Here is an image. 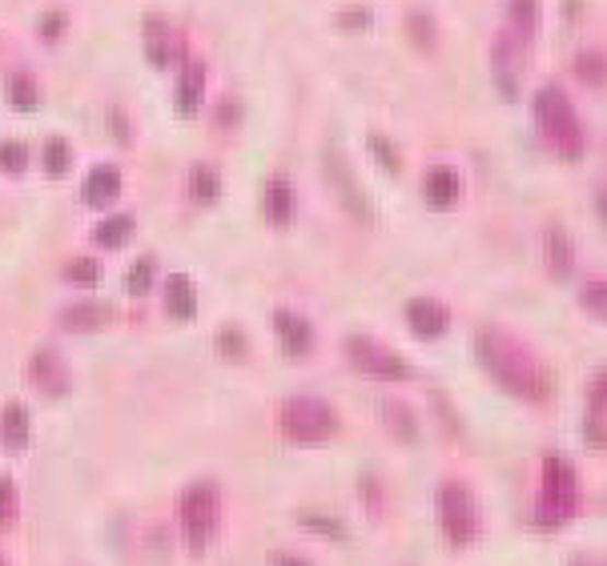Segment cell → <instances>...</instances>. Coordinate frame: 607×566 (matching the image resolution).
Here are the masks:
<instances>
[{
    "instance_id": "obj_1",
    "label": "cell",
    "mask_w": 607,
    "mask_h": 566,
    "mask_svg": "<svg viewBox=\"0 0 607 566\" xmlns=\"http://www.w3.org/2000/svg\"><path fill=\"white\" fill-rule=\"evenodd\" d=\"M475 357L487 369V378L520 402L544 406L556 394V378H551L544 357L535 354L520 333L503 330V326H483L475 333Z\"/></svg>"
},
{
    "instance_id": "obj_2",
    "label": "cell",
    "mask_w": 607,
    "mask_h": 566,
    "mask_svg": "<svg viewBox=\"0 0 607 566\" xmlns=\"http://www.w3.org/2000/svg\"><path fill=\"white\" fill-rule=\"evenodd\" d=\"M583 510V482L580 470L563 450H547L539 462V494L532 506V527L535 530H563L571 527Z\"/></svg>"
},
{
    "instance_id": "obj_3",
    "label": "cell",
    "mask_w": 607,
    "mask_h": 566,
    "mask_svg": "<svg viewBox=\"0 0 607 566\" xmlns=\"http://www.w3.org/2000/svg\"><path fill=\"white\" fill-rule=\"evenodd\" d=\"M532 117H535V133L547 145V153L559 161H583L587 153V129H583V117L575 109V101L563 93L559 85H539L532 97Z\"/></svg>"
},
{
    "instance_id": "obj_4",
    "label": "cell",
    "mask_w": 607,
    "mask_h": 566,
    "mask_svg": "<svg viewBox=\"0 0 607 566\" xmlns=\"http://www.w3.org/2000/svg\"><path fill=\"white\" fill-rule=\"evenodd\" d=\"M439 527H443V539L455 551H467L483 539V506H479L467 482L446 479L439 486Z\"/></svg>"
},
{
    "instance_id": "obj_5",
    "label": "cell",
    "mask_w": 607,
    "mask_h": 566,
    "mask_svg": "<svg viewBox=\"0 0 607 566\" xmlns=\"http://www.w3.org/2000/svg\"><path fill=\"white\" fill-rule=\"evenodd\" d=\"M278 426H282V434L290 438V443L323 446V443H330V438H335L342 422H338L335 406H330L326 398L294 394V398H285L282 410H278Z\"/></svg>"
},
{
    "instance_id": "obj_6",
    "label": "cell",
    "mask_w": 607,
    "mask_h": 566,
    "mask_svg": "<svg viewBox=\"0 0 607 566\" xmlns=\"http://www.w3.org/2000/svg\"><path fill=\"white\" fill-rule=\"evenodd\" d=\"M218 518H222V494L213 482H194L182 491L177 503V522H182V539L194 554H201L218 534Z\"/></svg>"
},
{
    "instance_id": "obj_7",
    "label": "cell",
    "mask_w": 607,
    "mask_h": 566,
    "mask_svg": "<svg viewBox=\"0 0 607 566\" xmlns=\"http://www.w3.org/2000/svg\"><path fill=\"white\" fill-rule=\"evenodd\" d=\"M532 40L535 37L520 33V28L507 25V21H503V28L495 33V40H491V76H495V89L507 101L520 97L523 69H527V49H532Z\"/></svg>"
},
{
    "instance_id": "obj_8",
    "label": "cell",
    "mask_w": 607,
    "mask_h": 566,
    "mask_svg": "<svg viewBox=\"0 0 607 566\" xmlns=\"http://www.w3.org/2000/svg\"><path fill=\"white\" fill-rule=\"evenodd\" d=\"M347 357L350 366L359 369V374H366V378H383V382H407L410 378L407 357H398L390 345H383L371 333H350Z\"/></svg>"
},
{
    "instance_id": "obj_9",
    "label": "cell",
    "mask_w": 607,
    "mask_h": 566,
    "mask_svg": "<svg viewBox=\"0 0 607 566\" xmlns=\"http://www.w3.org/2000/svg\"><path fill=\"white\" fill-rule=\"evenodd\" d=\"M583 443L592 450H607V366H599L587 378V394H583Z\"/></svg>"
},
{
    "instance_id": "obj_10",
    "label": "cell",
    "mask_w": 607,
    "mask_h": 566,
    "mask_svg": "<svg viewBox=\"0 0 607 566\" xmlns=\"http://www.w3.org/2000/svg\"><path fill=\"white\" fill-rule=\"evenodd\" d=\"M28 382L37 386L45 398H65L73 390V374L65 366V357L57 354L52 345H45V350H37L33 362H28Z\"/></svg>"
},
{
    "instance_id": "obj_11",
    "label": "cell",
    "mask_w": 607,
    "mask_h": 566,
    "mask_svg": "<svg viewBox=\"0 0 607 566\" xmlns=\"http://www.w3.org/2000/svg\"><path fill=\"white\" fill-rule=\"evenodd\" d=\"M326 177H330V185H335L338 201L347 205L354 217H359L362 225L374 222V210L371 201H366V193L359 189V181H354V173H350V165L342 161V153H326Z\"/></svg>"
},
{
    "instance_id": "obj_12",
    "label": "cell",
    "mask_w": 607,
    "mask_h": 566,
    "mask_svg": "<svg viewBox=\"0 0 607 566\" xmlns=\"http://www.w3.org/2000/svg\"><path fill=\"white\" fill-rule=\"evenodd\" d=\"M407 326L415 338H443L451 330V309L443 302H434V297H410L407 302Z\"/></svg>"
},
{
    "instance_id": "obj_13",
    "label": "cell",
    "mask_w": 607,
    "mask_h": 566,
    "mask_svg": "<svg viewBox=\"0 0 607 566\" xmlns=\"http://www.w3.org/2000/svg\"><path fill=\"white\" fill-rule=\"evenodd\" d=\"M261 213H266V222L278 225V229H285V225L294 222L297 198L285 173H273L270 181H266V189H261Z\"/></svg>"
},
{
    "instance_id": "obj_14",
    "label": "cell",
    "mask_w": 607,
    "mask_h": 566,
    "mask_svg": "<svg viewBox=\"0 0 607 566\" xmlns=\"http://www.w3.org/2000/svg\"><path fill=\"white\" fill-rule=\"evenodd\" d=\"M422 198H427L431 210H455L463 198L459 173L451 169V165H431L427 177H422Z\"/></svg>"
},
{
    "instance_id": "obj_15",
    "label": "cell",
    "mask_w": 607,
    "mask_h": 566,
    "mask_svg": "<svg viewBox=\"0 0 607 566\" xmlns=\"http://www.w3.org/2000/svg\"><path fill=\"white\" fill-rule=\"evenodd\" d=\"M273 330L282 338L285 357H306L314 350V326L302 314H294V309H278L273 314Z\"/></svg>"
},
{
    "instance_id": "obj_16",
    "label": "cell",
    "mask_w": 607,
    "mask_h": 566,
    "mask_svg": "<svg viewBox=\"0 0 607 566\" xmlns=\"http://www.w3.org/2000/svg\"><path fill=\"white\" fill-rule=\"evenodd\" d=\"M544 261L556 282H568L571 273H575V241H571L563 225H551L544 234Z\"/></svg>"
},
{
    "instance_id": "obj_17",
    "label": "cell",
    "mask_w": 607,
    "mask_h": 566,
    "mask_svg": "<svg viewBox=\"0 0 607 566\" xmlns=\"http://www.w3.org/2000/svg\"><path fill=\"white\" fill-rule=\"evenodd\" d=\"M201 97H206V64L201 61H186V69H182V76H177V117H186V121H194L201 109Z\"/></svg>"
},
{
    "instance_id": "obj_18",
    "label": "cell",
    "mask_w": 607,
    "mask_h": 566,
    "mask_svg": "<svg viewBox=\"0 0 607 566\" xmlns=\"http://www.w3.org/2000/svg\"><path fill=\"white\" fill-rule=\"evenodd\" d=\"M33 438V418H28L25 402H9L0 410V446L4 450H25Z\"/></svg>"
},
{
    "instance_id": "obj_19",
    "label": "cell",
    "mask_w": 607,
    "mask_h": 566,
    "mask_svg": "<svg viewBox=\"0 0 607 566\" xmlns=\"http://www.w3.org/2000/svg\"><path fill=\"white\" fill-rule=\"evenodd\" d=\"M141 37H145V57L153 69H170L174 64V33H170L162 16H145Z\"/></svg>"
},
{
    "instance_id": "obj_20",
    "label": "cell",
    "mask_w": 607,
    "mask_h": 566,
    "mask_svg": "<svg viewBox=\"0 0 607 566\" xmlns=\"http://www.w3.org/2000/svg\"><path fill=\"white\" fill-rule=\"evenodd\" d=\"M165 309H170V318H177V321L198 318V290H194V282H189L186 273H174V278L165 282Z\"/></svg>"
},
{
    "instance_id": "obj_21",
    "label": "cell",
    "mask_w": 607,
    "mask_h": 566,
    "mask_svg": "<svg viewBox=\"0 0 607 566\" xmlns=\"http://www.w3.org/2000/svg\"><path fill=\"white\" fill-rule=\"evenodd\" d=\"M121 193V173L113 169V165H97V169L89 173L85 181V201L89 205H113V198Z\"/></svg>"
},
{
    "instance_id": "obj_22",
    "label": "cell",
    "mask_w": 607,
    "mask_h": 566,
    "mask_svg": "<svg viewBox=\"0 0 607 566\" xmlns=\"http://www.w3.org/2000/svg\"><path fill=\"white\" fill-rule=\"evenodd\" d=\"M383 422L386 431L395 434L398 443H419V422H415V410L402 406V402H395V398H386L383 402Z\"/></svg>"
},
{
    "instance_id": "obj_23",
    "label": "cell",
    "mask_w": 607,
    "mask_h": 566,
    "mask_svg": "<svg viewBox=\"0 0 607 566\" xmlns=\"http://www.w3.org/2000/svg\"><path fill=\"white\" fill-rule=\"evenodd\" d=\"M113 309L109 306H97V302H81V306H69L61 314V326L65 330H101V326H109Z\"/></svg>"
},
{
    "instance_id": "obj_24",
    "label": "cell",
    "mask_w": 607,
    "mask_h": 566,
    "mask_svg": "<svg viewBox=\"0 0 607 566\" xmlns=\"http://www.w3.org/2000/svg\"><path fill=\"white\" fill-rule=\"evenodd\" d=\"M129 237H133V217H129V213H113V217H105V222L93 229V241H97L101 249H121V246H129Z\"/></svg>"
},
{
    "instance_id": "obj_25",
    "label": "cell",
    "mask_w": 607,
    "mask_h": 566,
    "mask_svg": "<svg viewBox=\"0 0 607 566\" xmlns=\"http://www.w3.org/2000/svg\"><path fill=\"white\" fill-rule=\"evenodd\" d=\"M571 69H575V76H580L583 85H592V89H604L607 85V52L604 49H583V52H575Z\"/></svg>"
},
{
    "instance_id": "obj_26",
    "label": "cell",
    "mask_w": 607,
    "mask_h": 566,
    "mask_svg": "<svg viewBox=\"0 0 607 566\" xmlns=\"http://www.w3.org/2000/svg\"><path fill=\"white\" fill-rule=\"evenodd\" d=\"M218 193H222L218 169L213 165H194V173H189V198L198 201V205H210V201H218Z\"/></svg>"
},
{
    "instance_id": "obj_27",
    "label": "cell",
    "mask_w": 607,
    "mask_h": 566,
    "mask_svg": "<svg viewBox=\"0 0 607 566\" xmlns=\"http://www.w3.org/2000/svg\"><path fill=\"white\" fill-rule=\"evenodd\" d=\"M580 309L587 318L607 326V278H595V282L580 285Z\"/></svg>"
},
{
    "instance_id": "obj_28",
    "label": "cell",
    "mask_w": 607,
    "mask_h": 566,
    "mask_svg": "<svg viewBox=\"0 0 607 566\" xmlns=\"http://www.w3.org/2000/svg\"><path fill=\"white\" fill-rule=\"evenodd\" d=\"M507 25L535 37L539 33V0H507Z\"/></svg>"
},
{
    "instance_id": "obj_29",
    "label": "cell",
    "mask_w": 607,
    "mask_h": 566,
    "mask_svg": "<svg viewBox=\"0 0 607 566\" xmlns=\"http://www.w3.org/2000/svg\"><path fill=\"white\" fill-rule=\"evenodd\" d=\"M69 169H73V149H69V141L65 137H49L45 141V173L49 177H65Z\"/></svg>"
},
{
    "instance_id": "obj_30",
    "label": "cell",
    "mask_w": 607,
    "mask_h": 566,
    "mask_svg": "<svg viewBox=\"0 0 607 566\" xmlns=\"http://www.w3.org/2000/svg\"><path fill=\"white\" fill-rule=\"evenodd\" d=\"M153 278H157V261H153V258H137L133 270H129V278H125V290H129L133 297H141V294H149Z\"/></svg>"
},
{
    "instance_id": "obj_31",
    "label": "cell",
    "mask_w": 607,
    "mask_h": 566,
    "mask_svg": "<svg viewBox=\"0 0 607 566\" xmlns=\"http://www.w3.org/2000/svg\"><path fill=\"white\" fill-rule=\"evenodd\" d=\"M9 101H13L16 109H37V81L28 73H16L13 81H9Z\"/></svg>"
},
{
    "instance_id": "obj_32",
    "label": "cell",
    "mask_w": 607,
    "mask_h": 566,
    "mask_svg": "<svg viewBox=\"0 0 607 566\" xmlns=\"http://www.w3.org/2000/svg\"><path fill=\"white\" fill-rule=\"evenodd\" d=\"M65 282L73 285H97L101 282V266L93 258H73L65 266Z\"/></svg>"
},
{
    "instance_id": "obj_33",
    "label": "cell",
    "mask_w": 607,
    "mask_h": 566,
    "mask_svg": "<svg viewBox=\"0 0 607 566\" xmlns=\"http://www.w3.org/2000/svg\"><path fill=\"white\" fill-rule=\"evenodd\" d=\"M16 486L13 479H0V530H9L16 522Z\"/></svg>"
},
{
    "instance_id": "obj_34",
    "label": "cell",
    "mask_w": 607,
    "mask_h": 566,
    "mask_svg": "<svg viewBox=\"0 0 607 566\" xmlns=\"http://www.w3.org/2000/svg\"><path fill=\"white\" fill-rule=\"evenodd\" d=\"M302 527L318 530V534H326V539H335V542L347 539V527H342V522H335V518H326V515H302Z\"/></svg>"
},
{
    "instance_id": "obj_35",
    "label": "cell",
    "mask_w": 607,
    "mask_h": 566,
    "mask_svg": "<svg viewBox=\"0 0 607 566\" xmlns=\"http://www.w3.org/2000/svg\"><path fill=\"white\" fill-rule=\"evenodd\" d=\"M25 145L21 141H0V169L4 173H21L25 169Z\"/></svg>"
},
{
    "instance_id": "obj_36",
    "label": "cell",
    "mask_w": 607,
    "mask_h": 566,
    "mask_svg": "<svg viewBox=\"0 0 607 566\" xmlns=\"http://www.w3.org/2000/svg\"><path fill=\"white\" fill-rule=\"evenodd\" d=\"M218 345H222V354H225V357H242V354H246V338H242V333H237L234 326H225L222 338H218Z\"/></svg>"
},
{
    "instance_id": "obj_37",
    "label": "cell",
    "mask_w": 607,
    "mask_h": 566,
    "mask_svg": "<svg viewBox=\"0 0 607 566\" xmlns=\"http://www.w3.org/2000/svg\"><path fill=\"white\" fill-rule=\"evenodd\" d=\"M61 28H65V13L40 16V37H45V40H57V37H61Z\"/></svg>"
},
{
    "instance_id": "obj_38",
    "label": "cell",
    "mask_w": 607,
    "mask_h": 566,
    "mask_svg": "<svg viewBox=\"0 0 607 566\" xmlns=\"http://www.w3.org/2000/svg\"><path fill=\"white\" fill-rule=\"evenodd\" d=\"M371 149H374V153H378V161H383L386 169H390V173H395V169H398V157H395V149L386 145L383 137H371Z\"/></svg>"
},
{
    "instance_id": "obj_39",
    "label": "cell",
    "mask_w": 607,
    "mask_h": 566,
    "mask_svg": "<svg viewBox=\"0 0 607 566\" xmlns=\"http://www.w3.org/2000/svg\"><path fill=\"white\" fill-rule=\"evenodd\" d=\"M568 566H607V551H580V554H571V563Z\"/></svg>"
},
{
    "instance_id": "obj_40",
    "label": "cell",
    "mask_w": 607,
    "mask_h": 566,
    "mask_svg": "<svg viewBox=\"0 0 607 566\" xmlns=\"http://www.w3.org/2000/svg\"><path fill=\"white\" fill-rule=\"evenodd\" d=\"M270 566H314V563H306L302 554H294V551H273L270 554Z\"/></svg>"
},
{
    "instance_id": "obj_41",
    "label": "cell",
    "mask_w": 607,
    "mask_h": 566,
    "mask_svg": "<svg viewBox=\"0 0 607 566\" xmlns=\"http://www.w3.org/2000/svg\"><path fill=\"white\" fill-rule=\"evenodd\" d=\"M595 213H599V217L607 222V177L599 181V189H595Z\"/></svg>"
},
{
    "instance_id": "obj_42",
    "label": "cell",
    "mask_w": 607,
    "mask_h": 566,
    "mask_svg": "<svg viewBox=\"0 0 607 566\" xmlns=\"http://www.w3.org/2000/svg\"><path fill=\"white\" fill-rule=\"evenodd\" d=\"M0 566H9V563H4V558H0Z\"/></svg>"
}]
</instances>
